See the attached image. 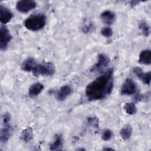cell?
<instances>
[{
    "mask_svg": "<svg viewBox=\"0 0 151 151\" xmlns=\"http://www.w3.org/2000/svg\"><path fill=\"white\" fill-rule=\"evenodd\" d=\"M113 70L109 69L90 83L86 88V96L89 101L101 100L110 94L113 87Z\"/></svg>",
    "mask_w": 151,
    "mask_h": 151,
    "instance_id": "cell-1",
    "label": "cell"
},
{
    "mask_svg": "<svg viewBox=\"0 0 151 151\" xmlns=\"http://www.w3.org/2000/svg\"><path fill=\"white\" fill-rule=\"evenodd\" d=\"M46 24V17L42 14H37L28 17L24 22L27 29L37 31L44 27Z\"/></svg>",
    "mask_w": 151,
    "mask_h": 151,
    "instance_id": "cell-2",
    "label": "cell"
},
{
    "mask_svg": "<svg viewBox=\"0 0 151 151\" xmlns=\"http://www.w3.org/2000/svg\"><path fill=\"white\" fill-rule=\"evenodd\" d=\"M55 68L51 62H44L37 64L34 71L33 74L37 77L39 76H52L54 74Z\"/></svg>",
    "mask_w": 151,
    "mask_h": 151,
    "instance_id": "cell-3",
    "label": "cell"
},
{
    "mask_svg": "<svg viewBox=\"0 0 151 151\" xmlns=\"http://www.w3.org/2000/svg\"><path fill=\"white\" fill-rule=\"evenodd\" d=\"M11 39L12 36L8 29L5 26L2 25L0 28V48L1 50L7 47Z\"/></svg>",
    "mask_w": 151,
    "mask_h": 151,
    "instance_id": "cell-4",
    "label": "cell"
},
{
    "mask_svg": "<svg viewBox=\"0 0 151 151\" xmlns=\"http://www.w3.org/2000/svg\"><path fill=\"white\" fill-rule=\"evenodd\" d=\"M36 2L32 0H21L17 2L16 8L17 10L22 13H26L35 8Z\"/></svg>",
    "mask_w": 151,
    "mask_h": 151,
    "instance_id": "cell-5",
    "label": "cell"
},
{
    "mask_svg": "<svg viewBox=\"0 0 151 151\" xmlns=\"http://www.w3.org/2000/svg\"><path fill=\"white\" fill-rule=\"evenodd\" d=\"M136 91V86L134 82L130 78H127L123 83L120 93L122 95H130L134 94Z\"/></svg>",
    "mask_w": 151,
    "mask_h": 151,
    "instance_id": "cell-6",
    "label": "cell"
},
{
    "mask_svg": "<svg viewBox=\"0 0 151 151\" xmlns=\"http://www.w3.org/2000/svg\"><path fill=\"white\" fill-rule=\"evenodd\" d=\"M110 62L109 58L104 54H100L98 55L97 63L91 68V71L94 70H100L106 67Z\"/></svg>",
    "mask_w": 151,
    "mask_h": 151,
    "instance_id": "cell-7",
    "label": "cell"
},
{
    "mask_svg": "<svg viewBox=\"0 0 151 151\" xmlns=\"http://www.w3.org/2000/svg\"><path fill=\"white\" fill-rule=\"evenodd\" d=\"M12 13L11 11L4 6L2 5L0 6V21L2 24H5L8 23L12 18Z\"/></svg>",
    "mask_w": 151,
    "mask_h": 151,
    "instance_id": "cell-8",
    "label": "cell"
},
{
    "mask_svg": "<svg viewBox=\"0 0 151 151\" xmlns=\"http://www.w3.org/2000/svg\"><path fill=\"white\" fill-rule=\"evenodd\" d=\"M100 18L104 24L111 25L116 19V14L111 11L107 10L101 14Z\"/></svg>",
    "mask_w": 151,
    "mask_h": 151,
    "instance_id": "cell-9",
    "label": "cell"
},
{
    "mask_svg": "<svg viewBox=\"0 0 151 151\" xmlns=\"http://www.w3.org/2000/svg\"><path fill=\"white\" fill-rule=\"evenodd\" d=\"M37 64H38L37 63L34 58L32 57H29L23 61L21 65V68L23 71L27 72H32Z\"/></svg>",
    "mask_w": 151,
    "mask_h": 151,
    "instance_id": "cell-10",
    "label": "cell"
},
{
    "mask_svg": "<svg viewBox=\"0 0 151 151\" xmlns=\"http://www.w3.org/2000/svg\"><path fill=\"white\" fill-rule=\"evenodd\" d=\"M11 134V127L9 124H4L0 132V140L1 143L6 142Z\"/></svg>",
    "mask_w": 151,
    "mask_h": 151,
    "instance_id": "cell-11",
    "label": "cell"
},
{
    "mask_svg": "<svg viewBox=\"0 0 151 151\" xmlns=\"http://www.w3.org/2000/svg\"><path fill=\"white\" fill-rule=\"evenodd\" d=\"M72 92V89L68 85H64L62 86L57 94V98L58 100L63 101L65 100Z\"/></svg>",
    "mask_w": 151,
    "mask_h": 151,
    "instance_id": "cell-12",
    "label": "cell"
},
{
    "mask_svg": "<svg viewBox=\"0 0 151 151\" xmlns=\"http://www.w3.org/2000/svg\"><path fill=\"white\" fill-rule=\"evenodd\" d=\"M44 86L40 83H35L32 84L28 90L29 96L31 97H34L38 96L43 90Z\"/></svg>",
    "mask_w": 151,
    "mask_h": 151,
    "instance_id": "cell-13",
    "label": "cell"
},
{
    "mask_svg": "<svg viewBox=\"0 0 151 151\" xmlns=\"http://www.w3.org/2000/svg\"><path fill=\"white\" fill-rule=\"evenodd\" d=\"M63 146V139L62 135L57 134L54 142L50 145V149L51 150H60Z\"/></svg>",
    "mask_w": 151,
    "mask_h": 151,
    "instance_id": "cell-14",
    "label": "cell"
},
{
    "mask_svg": "<svg viewBox=\"0 0 151 151\" xmlns=\"http://www.w3.org/2000/svg\"><path fill=\"white\" fill-rule=\"evenodd\" d=\"M139 62L140 64L149 65L151 63V51L149 50L142 51L139 58Z\"/></svg>",
    "mask_w": 151,
    "mask_h": 151,
    "instance_id": "cell-15",
    "label": "cell"
},
{
    "mask_svg": "<svg viewBox=\"0 0 151 151\" xmlns=\"http://www.w3.org/2000/svg\"><path fill=\"white\" fill-rule=\"evenodd\" d=\"M21 138L25 142H28L31 140L33 139V131L32 128L29 127L24 129L21 133Z\"/></svg>",
    "mask_w": 151,
    "mask_h": 151,
    "instance_id": "cell-16",
    "label": "cell"
},
{
    "mask_svg": "<svg viewBox=\"0 0 151 151\" xmlns=\"http://www.w3.org/2000/svg\"><path fill=\"white\" fill-rule=\"evenodd\" d=\"M132 133V129L130 125H126L120 130V134L123 140H128L131 137Z\"/></svg>",
    "mask_w": 151,
    "mask_h": 151,
    "instance_id": "cell-17",
    "label": "cell"
},
{
    "mask_svg": "<svg viewBox=\"0 0 151 151\" xmlns=\"http://www.w3.org/2000/svg\"><path fill=\"white\" fill-rule=\"evenodd\" d=\"M139 27L140 29L142 31V34H143L144 36L147 37L150 34V27L147 24V23L144 21L142 20L139 22Z\"/></svg>",
    "mask_w": 151,
    "mask_h": 151,
    "instance_id": "cell-18",
    "label": "cell"
},
{
    "mask_svg": "<svg viewBox=\"0 0 151 151\" xmlns=\"http://www.w3.org/2000/svg\"><path fill=\"white\" fill-rule=\"evenodd\" d=\"M124 109L126 113L130 115L135 114L137 111L136 107L133 103H126L124 105Z\"/></svg>",
    "mask_w": 151,
    "mask_h": 151,
    "instance_id": "cell-19",
    "label": "cell"
},
{
    "mask_svg": "<svg viewBox=\"0 0 151 151\" xmlns=\"http://www.w3.org/2000/svg\"><path fill=\"white\" fill-rule=\"evenodd\" d=\"M101 34L103 36L107 38H109L113 35V31L111 28L109 27H106L101 28Z\"/></svg>",
    "mask_w": 151,
    "mask_h": 151,
    "instance_id": "cell-20",
    "label": "cell"
},
{
    "mask_svg": "<svg viewBox=\"0 0 151 151\" xmlns=\"http://www.w3.org/2000/svg\"><path fill=\"white\" fill-rule=\"evenodd\" d=\"M150 71H149L146 73H143L142 76L140 77V80L146 84L150 85Z\"/></svg>",
    "mask_w": 151,
    "mask_h": 151,
    "instance_id": "cell-21",
    "label": "cell"
},
{
    "mask_svg": "<svg viewBox=\"0 0 151 151\" xmlns=\"http://www.w3.org/2000/svg\"><path fill=\"white\" fill-rule=\"evenodd\" d=\"M112 135H113V133L110 130L106 129L102 133L101 138L103 140L107 141V140H109L111 138Z\"/></svg>",
    "mask_w": 151,
    "mask_h": 151,
    "instance_id": "cell-22",
    "label": "cell"
},
{
    "mask_svg": "<svg viewBox=\"0 0 151 151\" xmlns=\"http://www.w3.org/2000/svg\"><path fill=\"white\" fill-rule=\"evenodd\" d=\"M94 28V26L92 23H90V22H86L83 24L82 29L84 32H90Z\"/></svg>",
    "mask_w": 151,
    "mask_h": 151,
    "instance_id": "cell-23",
    "label": "cell"
},
{
    "mask_svg": "<svg viewBox=\"0 0 151 151\" xmlns=\"http://www.w3.org/2000/svg\"><path fill=\"white\" fill-rule=\"evenodd\" d=\"M87 122L89 123L91 125L97 128L99 126V119L95 117H90L87 118Z\"/></svg>",
    "mask_w": 151,
    "mask_h": 151,
    "instance_id": "cell-24",
    "label": "cell"
},
{
    "mask_svg": "<svg viewBox=\"0 0 151 151\" xmlns=\"http://www.w3.org/2000/svg\"><path fill=\"white\" fill-rule=\"evenodd\" d=\"M132 71L133 73L137 76L139 78H140V77L142 76V75L143 74V70L141 68L139 67H135L134 68H133L132 69Z\"/></svg>",
    "mask_w": 151,
    "mask_h": 151,
    "instance_id": "cell-25",
    "label": "cell"
},
{
    "mask_svg": "<svg viewBox=\"0 0 151 151\" xmlns=\"http://www.w3.org/2000/svg\"><path fill=\"white\" fill-rule=\"evenodd\" d=\"M11 120V115L9 113H5L3 116V124H9Z\"/></svg>",
    "mask_w": 151,
    "mask_h": 151,
    "instance_id": "cell-26",
    "label": "cell"
},
{
    "mask_svg": "<svg viewBox=\"0 0 151 151\" xmlns=\"http://www.w3.org/2000/svg\"><path fill=\"white\" fill-rule=\"evenodd\" d=\"M143 98V96L142 94H137L134 97V100L136 102H138L139 101H141Z\"/></svg>",
    "mask_w": 151,
    "mask_h": 151,
    "instance_id": "cell-27",
    "label": "cell"
},
{
    "mask_svg": "<svg viewBox=\"0 0 151 151\" xmlns=\"http://www.w3.org/2000/svg\"><path fill=\"white\" fill-rule=\"evenodd\" d=\"M140 2V1H130V5L132 7H134V6L137 5Z\"/></svg>",
    "mask_w": 151,
    "mask_h": 151,
    "instance_id": "cell-28",
    "label": "cell"
},
{
    "mask_svg": "<svg viewBox=\"0 0 151 151\" xmlns=\"http://www.w3.org/2000/svg\"><path fill=\"white\" fill-rule=\"evenodd\" d=\"M103 150H114V149L110 148V147H104L103 149Z\"/></svg>",
    "mask_w": 151,
    "mask_h": 151,
    "instance_id": "cell-29",
    "label": "cell"
},
{
    "mask_svg": "<svg viewBox=\"0 0 151 151\" xmlns=\"http://www.w3.org/2000/svg\"><path fill=\"white\" fill-rule=\"evenodd\" d=\"M78 150H85V149H77Z\"/></svg>",
    "mask_w": 151,
    "mask_h": 151,
    "instance_id": "cell-30",
    "label": "cell"
}]
</instances>
